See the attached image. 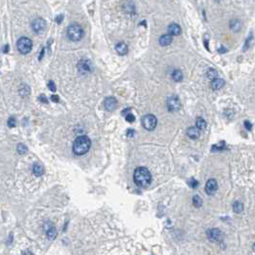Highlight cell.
<instances>
[{"label": "cell", "mask_w": 255, "mask_h": 255, "mask_svg": "<svg viewBox=\"0 0 255 255\" xmlns=\"http://www.w3.org/2000/svg\"><path fill=\"white\" fill-rule=\"evenodd\" d=\"M67 37L73 41H78L84 37V30L77 23L71 24L67 28Z\"/></svg>", "instance_id": "obj_3"}, {"label": "cell", "mask_w": 255, "mask_h": 255, "mask_svg": "<svg viewBox=\"0 0 255 255\" xmlns=\"http://www.w3.org/2000/svg\"><path fill=\"white\" fill-rule=\"evenodd\" d=\"M127 135H128V137H133V135H134V130H133V129H128V132H127Z\"/></svg>", "instance_id": "obj_30"}, {"label": "cell", "mask_w": 255, "mask_h": 255, "mask_svg": "<svg viewBox=\"0 0 255 255\" xmlns=\"http://www.w3.org/2000/svg\"><path fill=\"white\" fill-rule=\"evenodd\" d=\"M187 135L191 139H197L199 136V129H198L195 127H190L187 129Z\"/></svg>", "instance_id": "obj_16"}, {"label": "cell", "mask_w": 255, "mask_h": 255, "mask_svg": "<svg viewBox=\"0 0 255 255\" xmlns=\"http://www.w3.org/2000/svg\"><path fill=\"white\" fill-rule=\"evenodd\" d=\"M115 50L119 55H122L123 56V55H126L128 53V46L126 43L120 42L115 46Z\"/></svg>", "instance_id": "obj_15"}, {"label": "cell", "mask_w": 255, "mask_h": 255, "mask_svg": "<svg viewBox=\"0 0 255 255\" xmlns=\"http://www.w3.org/2000/svg\"><path fill=\"white\" fill-rule=\"evenodd\" d=\"M189 185L191 186L192 188H197L198 185H199V182H198V180H194V178H191L190 181H189Z\"/></svg>", "instance_id": "obj_28"}, {"label": "cell", "mask_w": 255, "mask_h": 255, "mask_svg": "<svg viewBox=\"0 0 255 255\" xmlns=\"http://www.w3.org/2000/svg\"><path fill=\"white\" fill-rule=\"evenodd\" d=\"M224 84H225V82H224V81L223 79L217 78V79H215V80L212 81V82H211V87H212L213 90H219V89H220V88L224 87Z\"/></svg>", "instance_id": "obj_12"}, {"label": "cell", "mask_w": 255, "mask_h": 255, "mask_svg": "<svg viewBox=\"0 0 255 255\" xmlns=\"http://www.w3.org/2000/svg\"><path fill=\"white\" fill-rule=\"evenodd\" d=\"M207 78L208 79H210V80H213V79H217V77H218V72L216 71V70H214V69H212V68H210V69L207 71Z\"/></svg>", "instance_id": "obj_25"}, {"label": "cell", "mask_w": 255, "mask_h": 255, "mask_svg": "<svg viewBox=\"0 0 255 255\" xmlns=\"http://www.w3.org/2000/svg\"><path fill=\"white\" fill-rule=\"evenodd\" d=\"M16 46H17V49L20 53L23 54V55H26L32 50L33 42H32V40L30 38H26V37H22L17 40Z\"/></svg>", "instance_id": "obj_4"}, {"label": "cell", "mask_w": 255, "mask_h": 255, "mask_svg": "<svg viewBox=\"0 0 255 255\" xmlns=\"http://www.w3.org/2000/svg\"><path fill=\"white\" fill-rule=\"evenodd\" d=\"M43 167L41 166L40 164L38 163H36V164H34V166H33V173L35 174V176L37 177H41L43 175Z\"/></svg>", "instance_id": "obj_18"}, {"label": "cell", "mask_w": 255, "mask_h": 255, "mask_svg": "<svg viewBox=\"0 0 255 255\" xmlns=\"http://www.w3.org/2000/svg\"><path fill=\"white\" fill-rule=\"evenodd\" d=\"M133 180L136 185L140 187H146L151 181V172L145 167H138L134 171Z\"/></svg>", "instance_id": "obj_1"}, {"label": "cell", "mask_w": 255, "mask_h": 255, "mask_svg": "<svg viewBox=\"0 0 255 255\" xmlns=\"http://www.w3.org/2000/svg\"><path fill=\"white\" fill-rule=\"evenodd\" d=\"M167 107L169 111L171 112H176L180 108V103L178 101L177 97H170L167 100Z\"/></svg>", "instance_id": "obj_8"}, {"label": "cell", "mask_w": 255, "mask_h": 255, "mask_svg": "<svg viewBox=\"0 0 255 255\" xmlns=\"http://www.w3.org/2000/svg\"><path fill=\"white\" fill-rule=\"evenodd\" d=\"M245 127H246V129H251V124L249 122V121H246L245 122Z\"/></svg>", "instance_id": "obj_32"}, {"label": "cell", "mask_w": 255, "mask_h": 255, "mask_svg": "<svg viewBox=\"0 0 255 255\" xmlns=\"http://www.w3.org/2000/svg\"><path fill=\"white\" fill-rule=\"evenodd\" d=\"M172 77H173L174 81L176 82H180L183 79V74L180 70H175L173 75H172Z\"/></svg>", "instance_id": "obj_21"}, {"label": "cell", "mask_w": 255, "mask_h": 255, "mask_svg": "<svg viewBox=\"0 0 255 255\" xmlns=\"http://www.w3.org/2000/svg\"><path fill=\"white\" fill-rule=\"evenodd\" d=\"M8 126L10 127V128H15L16 127V119L13 118V117H10V118L8 119Z\"/></svg>", "instance_id": "obj_26"}, {"label": "cell", "mask_w": 255, "mask_h": 255, "mask_svg": "<svg viewBox=\"0 0 255 255\" xmlns=\"http://www.w3.org/2000/svg\"><path fill=\"white\" fill-rule=\"evenodd\" d=\"M63 18H64V16H63V15H60L59 16L56 17V21H57L58 23H60L61 20H63Z\"/></svg>", "instance_id": "obj_34"}, {"label": "cell", "mask_w": 255, "mask_h": 255, "mask_svg": "<svg viewBox=\"0 0 255 255\" xmlns=\"http://www.w3.org/2000/svg\"><path fill=\"white\" fill-rule=\"evenodd\" d=\"M206 234H207L208 239L210 241H212V242H220V241L223 239V233L218 228L209 229V230H207Z\"/></svg>", "instance_id": "obj_7"}, {"label": "cell", "mask_w": 255, "mask_h": 255, "mask_svg": "<svg viewBox=\"0 0 255 255\" xmlns=\"http://www.w3.org/2000/svg\"><path fill=\"white\" fill-rule=\"evenodd\" d=\"M244 209V205L242 202H235L233 203V210L234 212H236V213H241L243 211Z\"/></svg>", "instance_id": "obj_22"}, {"label": "cell", "mask_w": 255, "mask_h": 255, "mask_svg": "<svg viewBox=\"0 0 255 255\" xmlns=\"http://www.w3.org/2000/svg\"><path fill=\"white\" fill-rule=\"evenodd\" d=\"M23 255H34V254H33L32 252H30V251H27V252H25Z\"/></svg>", "instance_id": "obj_36"}, {"label": "cell", "mask_w": 255, "mask_h": 255, "mask_svg": "<svg viewBox=\"0 0 255 255\" xmlns=\"http://www.w3.org/2000/svg\"><path fill=\"white\" fill-rule=\"evenodd\" d=\"M193 204H194L196 207H201L202 204V199H201V197L198 195L193 197Z\"/></svg>", "instance_id": "obj_23"}, {"label": "cell", "mask_w": 255, "mask_h": 255, "mask_svg": "<svg viewBox=\"0 0 255 255\" xmlns=\"http://www.w3.org/2000/svg\"><path fill=\"white\" fill-rule=\"evenodd\" d=\"M9 49H10V47H9V44H6L5 46H4V49H3V53H5V54H7L9 52Z\"/></svg>", "instance_id": "obj_35"}, {"label": "cell", "mask_w": 255, "mask_h": 255, "mask_svg": "<svg viewBox=\"0 0 255 255\" xmlns=\"http://www.w3.org/2000/svg\"><path fill=\"white\" fill-rule=\"evenodd\" d=\"M78 69L82 73L89 72L91 70V63L88 60H82L78 64Z\"/></svg>", "instance_id": "obj_10"}, {"label": "cell", "mask_w": 255, "mask_h": 255, "mask_svg": "<svg viewBox=\"0 0 255 255\" xmlns=\"http://www.w3.org/2000/svg\"><path fill=\"white\" fill-rule=\"evenodd\" d=\"M48 88L50 89L51 91H53V92H55L56 91V86H55V84H54V82L53 81H49L48 82Z\"/></svg>", "instance_id": "obj_27"}, {"label": "cell", "mask_w": 255, "mask_h": 255, "mask_svg": "<svg viewBox=\"0 0 255 255\" xmlns=\"http://www.w3.org/2000/svg\"><path fill=\"white\" fill-rule=\"evenodd\" d=\"M241 26H242V24H241V21L238 19H233L230 21V29L232 31L238 32L241 29Z\"/></svg>", "instance_id": "obj_19"}, {"label": "cell", "mask_w": 255, "mask_h": 255, "mask_svg": "<svg viewBox=\"0 0 255 255\" xmlns=\"http://www.w3.org/2000/svg\"><path fill=\"white\" fill-rule=\"evenodd\" d=\"M46 28V22L43 18H36L32 22V29L36 34H42Z\"/></svg>", "instance_id": "obj_6"}, {"label": "cell", "mask_w": 255, "mask_h": 255, "mask_svg": "<svg viewBox=\"0 0 255 255\" xmlns=\"http://www.w3.org/2000/svg\"><path fill=\"white\" fill-rule=\"evenodd\" d=\"M168 32L170 33L169 35H171V36H178L180 34V32H181V29H180V27L178 26L177 24L173 23V24L169 25Z\"/></svg>", "instance_id": "obj_13"}, {"label": "cell", "mask_w": 255, "mask_h": 255, "mask_svg": "<svg viewBox=\"0 0 255 255\" xmlns=\"http://www.w3.org/2000/svg\"><path fill=\"white\" fill-rule=\"evenodd\" d=\"M104 106H105L106 109L108 110V111H113V110H115L117 107V101L113 97H108L105 100Z\"/></svg>", "instance_id": "obj_11"}, {"label": "cell", "mask_w": 255, "mask_h": 255, "mask_svg": "<svg viewBox=\"0 0 255 255\" xmlns=\"http://www.w3.org/2000/svg\"><path fill=\"white\" fill-rule=\"evenodd\" d=\"M51 99H52V101L53 102H55V103H59V96H57V95H53L52 97H51Z\"/></svg>", "instance_id": "obj_33"}, {"label": "cell", "mask_w": 255, "mask_h": 255, "mask_svg": "<svg viewBox=\"0 0 255 255\" xmlns=\"http://www.w3.org/2000/svg\"><path fill=\"white\" fill-rule=\"evenodd\" d=\"M38 99H39V101H40V102H42V103H47V102H48V101H47V98L45 97L44 95H41V96H39Z\"/></svg>", "instance_id": "obj_31"}, {"label": "cell", "mask_w": 255, "mask_h": 255, "mask_svg": "<svg viewBox=\"0 0 255 255\" xmlns=\"http://www.w3.org/2000/svg\"><path fill=\"white\" fill-rule=\"evenodd\" d=\"M16 150H17L19 155H25L27 153V151H28V148H27L26 145H24V144L20 143V144H18V145H17Z\"/></svg>", "instance_id": "obj_24"}, {"label": "cell", "mask_w": 255, "mask_h": 255, "mask_svg": "<svg viewBox=\"0 0 255 255\" xmlns=\"http://www.w3.org/2000/svg\"><path fill=\"white\" fill-rule=\"evenodd\" d=\"M142 124L143 127L148 130H153L157 124L156 117L153 114H148L146 116H144V118L142 119Z\"/></svg>", "instance_id": "obj_5"}, {"label": "cell", "mask_w": 255, "mask_h": 255, "mask_svg": "<svg viewBox=\"0 0 255 255\" xmlns=\"http://www.w3.org/2000/svg\"><path fill=\"white\" fill-rule=\"evenodd\" d=\"M172 41H173V38H172V36L169 35V34L161 36L159 38V43L162 46H168L169 44L172 43Z\"/></svg>", "instance_id": "obj_14"}, {"label": "cell", "mask_w": 255, "mask_h": 255, "mask_svg": "<svg viewBox=\"0 0 255 255\" xmlns=\"http://www.w3.org/2000/svg\"><path fill=\"white\" fill-rule=\"evenodd\" d=\"M218 190V183L215 180H209L205 185V191L208 195H214Z\"/></svg>", "instance_id": "obj_9"}, {"label": "cell", "mask_w": 255, "mask_h": 255, "mask_svg": "<svg viewBox=\"0 0 255 255\" xmlns=\"http://www.w3.org/2000/svg\"><path fill=\"white\" fill-rule=\"evenodd\" d=\"M196 125H197L196 128L198 129H205V128H206V122L202 118H201V117H199V118H197Z\"/></svg>", "instance_id": "obj_20"}, {"label": "cell", "mask_w": 255, "mask_h": 255, "mask_svg": "<svg viewBox=\"0 0 255 255\" xmlns=\"http://www.w3.org/2000/svg\"><path fill=\"white\" fill-rule=\"evenodd\" d=\"M126 120H127L128 122H129V123H133V122L135 120V117H134L132 113H128V114L126 115Z\"/></svg>", "instance_id": "obj_29"}, {"label": "cell", "mask_w": 255, "mask_h": 255, "mask_svg": "<svg viewBox=\"0 0 255 255\" xmlns=\"http://www.w3.org/2000/svg\"><path fill=\"white\" fill-rule=\"evenodd\" d=\"M46 235H47V237L49 238L50 240H54L55 238L57 237V235H58L57 229L55 228V227H54L53 225L49 226V227H48V228L46 229Z\"/></svg>", "instance_id": "obj_17"}, {"label": "cell", "mask_w": 255, "mask_h": 255, "mask_svg": "<svg viewBox=\"0 0 255 255\" xmlns=\"http://www.w3.org/2000/svg\"><path fill=\"white\" fill-rule=\"evenodd\" d=\"M91 141L89 139V137H87L86 135H81L77 137V139L73 143V151L77 155H85L89 151Z\"/></svg>", "instance_id": "obj_2"}]
</instances>
